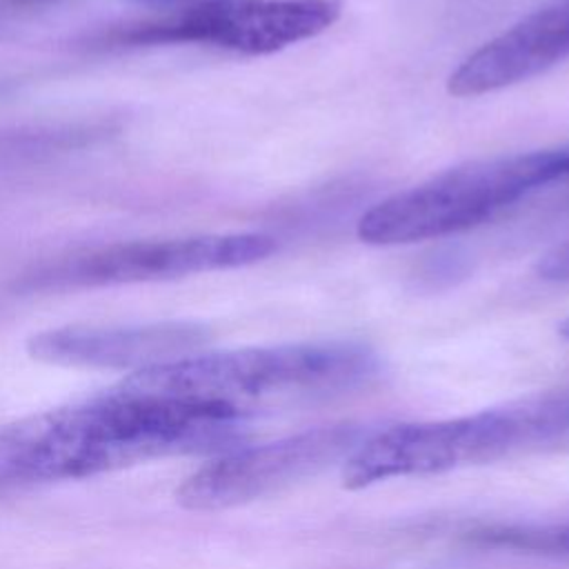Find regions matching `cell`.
Instances as JSON below:
<instances>
[{
  "instance_id": "cell-2",
  "label": "cell",
  "mask_w": 569,
  "mask_h": 569,
  "mask_svg": "<svg viewBox=\"0 0 569 569\" xmlns=\"http://www.w3.org/2000/svg\"><path fill=\"white\" fill-rule=\"evenodd\" d=\"M380 362L360 342H302L244 347L184 358L136 371L113 389L216 409L247 420L327 400L367 385Z\"/></svg>"
},
{
  "instance_id": "cell-6",
  "label": "cell",
  "mask_w": 569,
  "mask_h": 569,
  "mask_svg": "<svg viewBox=\"0 0 569 569\" xmlns=\"http://www.w3.org/2000/svg\"><path fill=\"white\" fill-rule=\"evenodd\" d=\"M367 436L360 425L340 422L264 445L233 447L187 476L176 500L191 511H218L271 496L345 462Z\"/></svg>"
},
{
  "instance_id": "cell-9",
  "label": "cell",
  "mask_w": 569,
  "mask_h": 569,
  "mask_svg": "<svg viewBox=\"0 0 569 569\" xmlns=\"http://www.w3.org/2000/svg\"><path fill=\"white\" fill-rule=\"evenodd\" d=\"M556 553L569 556V527L556 531Z\"/></svg>"
},
{
  "instance_id": "cell-3",
  "label": "cell",
  "mask_w": 569,
  "mask_h": 569,
  "mask_svg": "<svg viewBox=\"0 0 569 569\" xmlns=\"http://www.w3.org/2000/svg\"><path fill=\"white\" fill-rule=\"evenodd\" d=\"M569 447V385L478 413L369 433L342 462L345 487L429 476Z\"/></svg>"
},
{
  "instance_id": "cell-8",
  "label": "cell",
  "mask_w": 569,
  "mask_h": 569,
  "mask_svg": "<svg viewBox=\"0 0 569 569\" xmlns=\"http://www.w3.org/2000/svg\"><path fill=\"white\" fill-rule=\"evenodd\" d=\"M209 340L207 327L187 320H164L120 327H58L27 340L31 358L82 369L144 371L189 353Z\"/></svg>"
},
{
  "instance_id": "cell-4",
  "label": "cell",
  "mask_w": 569,
  "mask_h": 569,
  "mask_svg": "<svg viewBox=\"0 0 569 569\" xmlns=\"http://www.w3.org/2000/svg\"><path fill=\"white\" fill-rule=\"evenodd\" d=\"M553 182H569V147L465 162L373 204L358 220V236L385 247L445 238Z\"/></svg>"
},
{
  "instance_id": "cell-5",
  "label": "cell",
  "mask_w": 569,
  "mask_h": 569,
  "mask_svg": "<svg viewBox=\"0 0 569 569\" xmlns=\"http://www.w3.org/2000/svg\"><path fill=\"white\" fill-rule=\"evenodd\" d=\"M340 0H196L173 13L113 27L98 38L109 47L204 44L264 56L327 31Z\"/></svg>"
},
{
  "instance_id": "cell-1",
  "label": "cell",
  "mask_w": 569,
  "mask_h": 569,
  "mask_svg": "<svg viewBox=\"0 0 569 569\" xmlns=\"http://www.w3.org/2000/svg\"><path fill=\"white\" fill-rule=\"evenodd\" d=\"M247 420L109 389L0 427V493L80 480L129 465L240 447Z\"/></svg>"
},
{
  "instance_id": "cell-7",
  "label": "cell",
  "mask_w": 569,
  "mask_h": 569,
  "mask_svg": "<svg viewBox=\"0 0 569 569\" xmlns=\"http://www.w3.org/2000/svg\"><path fill=\"white\" fill-rule=\"evenodd\" d=\"M264 233H211L100 247L24 276V289H78L173 280L256 264L276 251Z\"/></svg>"
},
{
  "instance_id": "cell-10",
  "label": "cell",
  "mask_w": 569,
  "mask_h": 569,
  "mask_svg": "<svg viewBox=\"0 0 569 569\" xmlns=\"http://www.w3.org/2000/svg\"><path fill=\"white\" fill-rule=\"evenodd\" d=\"M11 4H20V7H31V4H42V2H51V0H9Z\"/></svg>"
}]
</instances>
